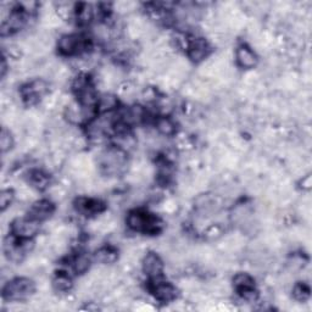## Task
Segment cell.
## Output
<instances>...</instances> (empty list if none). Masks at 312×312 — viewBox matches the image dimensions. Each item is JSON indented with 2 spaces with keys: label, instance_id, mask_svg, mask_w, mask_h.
Wrapping results in <instances>:
<instances>
[{
  "label": "cell",
  "instance_id": "cell-14",
  "mask_svg": "<svg viewBox=\"0 0 312 312\" xmlns=\"http://www.w3.org/2000/svg\"><path fill=\"white\" fill-rule=\"evenodd\" d=\"M93 16H94V10H93L92 4H82L79 6V10L77 12L78 22L80 24H88L92 21Z\"/></svg>",
  "mask_w": 312,
  "mask_h": 312
},
{
  "label": "cell",
  "instance_id": "cell-3",
  "mask_svg": "<svg viewBox=\"0 0 312 312\" xmlns=\"http://www.w3.org/2000/svg\"><path fill=\"white\" fill-rule=\"evenodd\" d=\"M127 223H128L129 228L138 232L153 233L158 228V222L155 217L140 211L131 212L128 214V218H127Z\"/></svg>",
  "mask_w": 312,
  "mask_h": 312
},
{
  "label": "cell",
  "instance_id": "cell-10",
  "mask_svg": "<svg viewBox=\"0 0 312 312\" xmlns=\"http://www.w3.org/2000/svg\"><path fill=\"white\" fill-rule=\"evenodd\" d=\"M235 58L236 62H238V65L241 68L250 70V68H254L257 65V58H256V55L250 48H246V46H239L236 49Z\"/></svg>",
  "mask_w": 312,
  "mask_h": 312
},
{
  "label": "cell",
  "instance_id": "cell-21",
  "mask_svg": "<svg viewBox=\"0 0 312 312\" xmlns=\"http://www.w3.org/2000/svg\"><path fill=\"white\" fill-rule=\"evenodd\" d=\"M12 145H14V139H12V136L10 134L9 131L2 128L1 136H0V146H1L2 154L10 151V149L12 148Z\"/></svg>",
  "mask_w": 312,
  "mask_h": 312
},
{
  "label": "cell",
  "instance_id": "cell-7",
  "mask_svg": "<svg viewBox=\"0 0 312 312\" xmlns=\"http://www.w3.org/2000/svg\"><path fill=\"white\" fill-rule=\"evenodd\" d=\"M162 270V261L158 257V255H156L155 253L146 254L145 257L143 258V271L145 274L151 279H155V278L161 277Z\"/></svg>",
  "mask_w": 312,
  "mask_h": 312
},
{
  "label": "cell",
  "instance_id": "cell-8",
  "mask_svg": "<svg viewBox=\"0 0 312 312\" xmlns=\"http://www.w3.org/2000/svg\"><path fill=\"white\" fill-rule=\"evenodd\" d=\"M188 55L195 62H200L204 60L209 54V46L205 39L202 38H194L189 39L188 44Z\"/></svg>",
  "mask_w": 312,
  "mask_h": 312
},
{
  "label": "cell",
  "instance_id": "cell-9",
  "mask_svg": "<svg viewBox=\"0 0 312 312\" xmlns=\"http://www.w3.org/2000/svg\"><path fill=\"white\" fill-rule=\"evenodd\" d=\"M54 212V206L46 200H41V201L36 202L32 205L31 210H29V218L34 219V221H44V219L49 218L50 214Z\"/></svg>",
  "mask_w": 312,
  "mask_h": 312
},
{
  "label": "cell",
  "instance_id": "cell-13",
  "mask_svg": "<svg viewBox=\"0 0 312 312\" xmlns=\"http://www.w3.org/2000/svg\"><path fill=\"white\" fill-rule=\"evenodd\" d=\"M234 287L238 289V292H241L244 289L254 288V279L248 273H238L233 279Z\"/></svg>",
  "mask_w": 312,
  "mask_h": 312
},
{
  "label": "cell",
  "instance_id": "cell-22",
  "mask_svg": "<svg viewBox=\"0 0 312 312\" xmlns=\"http://www.w3.org/2000/svg\"><path fill=\"white\" fill-rule=\"evenodd\" d=\"M116 98L114 95L110 94H105L102 95L101 99L99 100V106L100 109L104 110V111H110L112 107L116 106Z\"/></svg>",
  "mask_w": 312,
  "mask_h": 312
},
{
  "label": "cell",
  "instance_id": "cell-16",
  "mask_svg": "<svg viewBox=\"0 0 312 312\" xmlns=\"http://www.w3.org/2000/svg\"><path fill=\"white\" fill-rule=\"evenodd\" d=\"M53 287L56 292H66L72 287V282H71V279L66 274H58L54 278Z\"/></svg>",
  "mask_w": 312,
  "mask_h": 312
},
{
  "label": "cell",
  "instance_id": "cell-12",
  "mask_svg": "<svg viewBox=\"0 0 312 312\" xmlns=\"http://www.w3.org/2000/svg\"><path fill=\"white\" fill-rule=\"evenodd\" d=\"M95 260L99 263H104V265H109V263H114L117 260V253L110 246L106 248H100L99 250L95 253Z\"/></svg>",
  "mask_w": 312,
  "mask_h": 312
},
{
  "label": "cell",
  "instance_id": "cell-4",
  "mask_svg": "<svg viewBox=\"0 0 312 312\" xmlns=\"http://www.w3.org/2000/svg\"><path fill=\"white\" fill-rule=\"evenodd\" d=\"M88 44L84 38L76 34H66L58 40V50L63 55H72V54L82 53L87 49Z\"/></svg>",
  "mask_w": 312,
  "mask_h": 312
},
{
  "label": "cell",
  "instance_id": "cell-6",
  "mask_svg": "<svg viewBox=\"0 0 312 312\" xmlns=\"http://www.w3.org/2000/svg\"><path fill=\"white\" fill-rule=\"evenodd\" d=\"M153 280L155 283H154L151 290H153L154 292V296H155L158 301L170 302L176 299V296H177V290H176V288L173 287L172 284L163 282L162 279H160V277L155 278V279Z\"/></svg>",
  "mask_w": 312,
  "mask_h": 312
},
{
  "label": "cell",
  "instance_id": "cell-2",
  "mask_svg": "<svg viewBox=\"0 0 312 312\" xmlns=\"http://www.w3.org/2000/svg\"><path fill=\"white\" fill-rule=\"evenodd\" d=\"M34 292V284L28 278H17L7 283L4 288V297L11 301H20L31 296Z\"/></svg>",
  "mask_w": 312,
  "mask_h": 312
},
{
  "label": "cell",
  "instance_id": "cell-19",
  "mask_svg": "<svg viewBox=\"0 0 312 312\" xmlns=\"http://www.w3.org/2000/svg\"><path fill=\"white\" fill-rule=\"evenodd\" d=\"M292 296L295 300L300 302H304L309 299L310 296V288L306 284H296L292 289Z\"/></svg>",
  "mask_w": 312,
  "mask_h": 312
},
{
  "label": "cell",
  "instance_id": "cell-23",
  "mask_svg": "<svg viewBox=\"0 0 312 312\" xmlns=\"http://www.w3.org/2000/svg\"><path fill=\"white\" fill-rule=\"evenodd\" d=\"M12 197H14V195H12L11 190L10 189L2 190L1 195H0V205H1L2 211H5V209H6V207L9 206L10 204H11Z\"/></svg>",
  "mask_w": 312,
  "mask_h": 312
},
{
  "label": "cell",
  "instance_id": "cell-1",
  "mask_svg": "<svg viewBox=\"0 0 312 312\" xmlns=\"http://www.w3.org/2000/svg\"><path fill=\"white\" fill-rule=\"evenodd\" d=\"M99 166L101 172L106 176H117L126 170V151L119 148L106 149L100 154Z\"/></svg>",
  "mask_w": 312,
  "mask_h": 312
},
{
  "label": "cell",
  "instance_id": "cell-5",
  "mask_svg": "<svg viewBox=\"0 0 312 312\" xmlns=\"http://www.w3.org/2000/svg\"><path fill=\"white\" fill-rule=\"evenodd\" d=\"M39 231L38 221L32 218H17L12 223V232L20 238H32Z\"/></svg>",
  "mask_w": 312,
  "mask_h": 312
},
{
  "label": "cell",
  "instance_id": "cell-17",
  "mask_svg": "<svg viewBox=\"0 0 312 312\" xmlns=\"http://www.w3.org/2000/svg\"><path fill=\"white\" fill-rule=\"evenodd\" d=\"M90 267V258L89 256L85 255V254H79L77 257L73 261V268H75L76 273L78 274H82L85 273Z\"/></svg>",
  "mask_w": 312,
  "mask_h": 312
},
{
  "label": "cell",
  "instance_id": "cell-20",
  "mask_svg": "<svg viewBox=\"0 0 312 312\" xmlns=\"http://www.w3.org/2000/svg\"><path fill=\"white\" fill-rule=\"evenodd\" d=\"M29 180H31V184L38 189H44L49 184V178L41 172L31 173V179Z\"/></svg>",
  "mask_w": 312,
  "mask_h": 312
},
{
  "label": "cell",
  "instance_id": "cell-15",
  "mask_svg": "<svg viewBox=\"0 0 312 312\" xmlns=\"http://www.w3.org/2000/svg\"><path fill=\"white\" fill-rule=\"evenodd\" d=\"M224 234V228L221 223L209 224L204 229V235L207 240H217Z\"/></svg>",
  "mask_w": 312,
  "mask_h": 312
},
{
  "label": "cell",
  "instance_id": "cell-18",
  "mask_svg": "<svg viewBox=\"0 0 312 312\" xmlns=\"http://www.w3.org/2000/svg\"><path fill=\"white\" fill-rule=\"evenodd\" d=\"M157 131L160 132L162 136H172L175 133V124L167 117H162V118L157 119Z\"/></svg>",
  "mask_w": 312,
  "mask_h": 312
},
{
  "label": "cell",
  "instance_id": "cell-24",
  "mask_svg": "<svg viewBox=\"0 0 312 312\" xmlns=\"http://www.w3.org/2000/svg\"><path fill=\"white\" fill-rule=\"evenodd\" d=\"M300 184H301L302 189L306 190V192H310V189H311V185H312L311 175H306L305 177H302V179H301V182H300Z\"/></svg>",
  "mask_w": 312,
  "mask_h": 312
},
{
  "label": "cell",
  "instance_id": "cell-11",
  "mask_svg": "<svg viewBox=\"0 0 312 312\" xmlns=\"http://www.w3.org/2000/svg\"><path fill=\"white\" fill-rule=\"evenodd\" d=\"M77 209L84 214H97L102 211V204L94 199L77 200Z\"/></svg>",
  "mask_w": 312,
  "mask_h": 312
}]
</instances>
